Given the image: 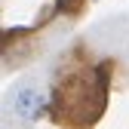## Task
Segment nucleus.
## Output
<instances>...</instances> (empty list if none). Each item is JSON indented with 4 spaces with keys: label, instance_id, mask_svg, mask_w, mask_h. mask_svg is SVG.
Segmentation results:
<instances>
[{
    "label": "nucleus",
    "instance_id": "1",
    "mask_svg": "<svg viewBox=\"0 0 129 129\" xmlns=\"http://www.w3.org/2000/svg\"><path fill=\"white\" fill-rule=\"evenodd\" d=\"M43 111H46V102L40 99L37 89H19V95H15V114L19 117L37 120V117H43Z\"/></svg>",
    "mask_w": 129,
    "mask_h": 129
},
{
    "label": "nucleus",
    "instance_id": "2",
    "mask_svg": "<svg viewBox=\"0 0 129 129\" xmlns=\"http://www.w3.org/2000/svg\"><path fill=\"white\" fill-rule=\"evenodd\" d=\"M80 6H83V0H58V3H55L58 12H77Z\"/></svg>",
    "mask_w": 129,
    "mask_h": 129
}]
</instances>
